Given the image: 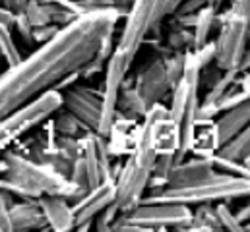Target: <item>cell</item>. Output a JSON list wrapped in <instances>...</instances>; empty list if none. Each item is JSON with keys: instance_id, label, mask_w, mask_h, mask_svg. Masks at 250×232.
Here are the masks:
<instances>
[{"instance_id": "6da1fadb", "label": "cell", "mask_w": 250, "mask_h": 232, "mask_svg": "<svg viewBox=\"0 0 250 232\" xmlns=\"http://www.w3.org/2000/svg\"><path fill=\"white\" fill-rule=\"evenodd\" d=\"M123 14L117 10L83 12L47 43L10 66L0 76V120L16 109L57 87L62 79L78 74L105 43L115 35Z\"/></svg>"}, {"instance_id": "7a4b0ae2", "label": "cell", "mask_w": 250, "mask_h": 232, "mask_svg": "<svg viewBox=\"0 0 250 232\" xmlns=\"http://www.w3.org/2000/svg\"><path fill=\"white\" fill-rule=\"evenodd\" d=\"M2 159L8 169L0 178V186L21 199H39L41 195H64L74 203L87 190H82L66 174L51 165L31 159L27 153L16 149H4Z\"/></svg>"}, {"instance_id": "3957f363", "label": "cell", "mask_w": 250, "mask_h": 232, "mask_svg": "<svg viewBox=\"0 0 250 232\" xmlns=\"http://www.w3.org/2000/svg\"><path fill=\"white\" fill-rule=\"evenodd\" d=\"M157 147L153 141L149 118H142V124L136 128V141L130 151V157L121 167V173L115 180L117 188V205L121 213L132 211L142 203L144 193L149 190V180L157 161Z\"/></svg>"}, {"instance_id": "277c9868", "label": "cell", "mask_w": 250, "mask_h": 232, "mask_svg": "<svg viewBox=\"0 0 250 232\" xmlns=\"http://www.w3.org/2000/svg\"><path fill=\"white\" fill-rule=\"evenodd\" d=\"M250 197V180L233 176L227 173L213 174L208 180H202L192 186H165L159 190H149L142 201H171L183 205H200V203H215V201H231Z\"/></svg>"}, {"instance_id": "5b68a950", "label": "cell", "mask_w": 250, "mask_h": 232, "mask_svg": "<svg viewBox=\"0 0 250 232\" xmlns=\"http://www.w3.org/2000/svg\"><path fill=\"white\" fill-rule=\"evenodd\" d=\"M167 18L163 0H134L115 51L132 66L138 51L147 39H161V25Z\"/></svg>"}, {"instance_id": "8992f818", "label": "cell", "mask_w": 250, "mask_h": 232, "mask_svg": "<svg viewBox=\"0 0 250 232\" xmlns=\"http://www.w3.org/2000/svg\"><path fill=\"white\" fill-rule=\"evenodd\" d=\"M215 25L219 27V33L213 39L215 64L223 72L235 70V68L245 70L243 62L250 47V21L229 8L217 14Z\"/></svg>"}, {"instance_id": "52a82bcc", "label": "cell", "mask_w": 250, "mask_h": 232, "mask_svg": "<svg viewBox=\"0 0 250 232\" xmlns=\"http://www.w3.org/2000/svg\"><path fill=\"white\" fill-rule=\"evenodd\" d=\"M64 107L62 91L53 87L49 91H43L41 95L33 97L31 101H27L25 105H21L20 109H16L12 115L0 120V124L14 135V139L18 141L23 134L31 132L35 126L47 122L53 115H57Z\"/></svg>"}, {"instance_id": "ba28073f", "label": "cell", "mask_w": 250, "mask_h": 232, "mask_svg": "<svg viewBox=\"0 0 250 232\" xmlns=\"http://www.w3.org/2000/svg\"><path fill=\"white\" fill-rule=\"evenodd\" d=\"M125 217L128 223L142 225L151 231H185L192 221V209L190 205L171 201H142L132 211L125 213Z\"/></svg>"}, {"instance_id": "9c48e42d", "label": "cell", "mask_w": 250, "mask_h": 232, "mask_svg": "<svg viewBox=\"0 0 250 232\" xmlns=\"http://www.w3.org/2000/svg\"><path fill=\"white\" fill-rule=\"evenodd\" d=\"M130 64L121 57L117 51H113V55L107 62L105 68V79H103V109H101V124H99V135L107 137L113 132V124L117 118L119 111V97H121V89H123V81L130 72Z\"/></svg>"}, {"instance_id": "30bf717a", "label": "cell", "mask_w": 250, "mask_h": 232, "mask_svg": "<svg viewBox=\"0 0 250 232\" xmlns=\"http://www.w3.org/2000/svg\"><path fill=\"white\" fill-rule=\"evenodd\" d=\"M64 109L78 116L91 132H99L101 109H103V89H93L87 85L72 83L62 89Z\"/></svg>"}, {"instance_id": "8fae6325", "label": "cell", "mask_w": 250, "mask_h": 232, "mask_svg": "<svg viewBox=\"0 0 250 232\" xmlns=\"http://www.w3.org/2000/svg\"><path fill=\"white\" fill-rule=\"evenodd\" d=\"M136 89L140 91V95L146 99V103L151 107L159 101H165L167 95L171 93V83L167 77V70H165V58L155 57L151 62H147L138 74H136V81H134Z\"/></svg>"}, {"instance_id": "7c38bea8", "label": "cell", "mask_w": 250, "mask_h": 232, "mask_svg": "<svg viewBox=\"0 0 250 232\" xmlns=\"http://www.w3.org/2000/svg\"><path fill=\"white\" fill-rule=\"evenodd\" d=\"M115 199H117L115 180H105L99 186L87 190L82 197H78L72 203V209L76 213V229L85 223H93L95 215L101 213L111 203H115Z\"/></svg>"}, {"instance_id": "4fadbf2b", "label": "cell", "mask_w": 250, "mask_h": 232, "mask_svg": "<svg viewBox=\"0 0 250 232\" xmlns=\"http://www.w3.org/2000/svg\"><path fill=\"white\" fill-rule=\"evenodd\" d=\"M219 171L215 169L211 157H192V159H185L181 163H175L171 173H169V184L167 186H192L198 184L202 180L211 178L213 174H217Z\"/></svg>"}, {"instance_id": "5bb4252c", "label": "cell", "mask_w": 250, "mask_h": 232, "mask_svg": "<svg viewBox=\"0 0 250 232\" xmlns=\"http://www.w3.org/2000/svg\"><path fill=\"white\" fill-rule=\"evenodd\" d=\"M39 207L45 215L47 229L55 232H70L76 229V213L72 203L64 195H41Z\"/></svg>"}, {"instance_id": "9a60e30c", "label": "cell", "mask_w": 250, "mask_h": 232, "mask_svg": "<svg viewBox=\"0 0 250 232\" xmlns=\"http://www.w3.org/2000/svg\"><path fill=\"white\" fill-rule=\"evenodd\" d=\"M10 227L12 231H47L45 215L37 199H21L10 207Z\"/></svg>"}, {"instance_id": "2e32d148", "label": "cell", "mask_w": 250, "mask_h": 232, "mask_svg": "<svg viewBox=\"0 0 250 232\" xmlns=\"http://www.w3.org/2000/svg\"><path fill=\"white\" fill-rule=\"evenodd\" d=\"M250 122V99L239 103L237 107L221 113L219 118L215 120V128H217V137L221 147L231 141L247 124Z\"/></svg>"}, {"instance_id": "e0dca14e", "label": "cell", "mask_w": 250, "mask_h": 232, "mask_svg": "<svg viewBox=\"0 0 250 232\" xmlns=\"http://www.w3.org/2000/svg\"><path fill=\"white\" fill-rule=\"evenodd\" d=\"M221 149L217 128L213 118H198L196 130H194V141H192V153L196 157H213Z\"/></svg>"}, {"instance_id": "ac0fdd59", "label": "cell", "mask_w": 250, "mask_h": 232, "mask_svg": "<svg viewBox=\"0 0 250 232\" xmlns=\"http://www.w3.org/2000/svg\"><path fill=\"white\" fill-rule=\"evenodd\" d=\"M217 232L223 231L221 221L217 217V209L213 203H200L198 209L192 211V221L185 232Z\"/></svg>"}, {"instance_id": "d6986e66", "label": "cell", "mask_w": 250, "mask_h": 232, "mask_svg": "<svg viewBox=\"0 0 250 232\" xmlns=\"http://www.w3.org/2000/svg\"><path fill=\"white\" fill-rule=\"evenodd\" d=\"M215 21H217V10L213 6H209V4H206L198 12L196 23L192 27V31H194V51L196 49H202L209 41L211 29L215 27Z\"/></svg>"}, {"instance_id": "ffe728a7", "label": "cell", "mask_w": 250, "mask_h": 232, "mask_svg": "<svg viewBox=\"0 0 250 232\" xmlns=\"http://www.w3.org/2000/svg\"><path fill=\"white\" fill-rule=\"evenodd\" d=\"M149 105L146 103V99L140 95V91L136 89V85H126L121 89V97H119V113L132 118H144L147 113Z\"/></svg>"}, {"instance_id": "44dd1931", "label": "cell", "mask_w": 250, "mask_h": 232, "mask_svg": "<svg viewBox=\"0 0 250 232\" xmlns=\"http://www.w3.org/2000/svg\"><path fill=\"white\" fill-rule=\"evenodd\" d=\"M53 122H55V130H57L59 135H70V137L82 139L91 132L78 116L74 113H70L68 109H64V107L57 113V118Z\"/></svg>"}, {"instance_id": "7402d4cb", "label": "cell", "mask_w": 250, "mask_h": 232, "mask_svg": "<svg viewBox=\"0 0 250 232\" xmlns=\"http://www.w3.org/2000/svg\"><path fill=\"white\" fill-rule=\"evenodd\" d=\"M217 153L223 155V157H229V159H241V161H245L247 155L250 153V122L231 141H227Z\"/></svg>"}, {"instance_id": "603a6c76", "label": "cell", "mask_w": 250, "mask_h": 232, "mask_svg": "<svg viewBox=\"0 0 250 232\" xmlns=\"http://www.w3.org/2000/svg\"><path fill=\"white\" fill-rule=\"evenodd\" d=\"M113 51H115V45H113V35H111V37H107L105 43L99 47V51L95 53V57L91 58V60L80 70V77H91V76H95L97 72L105 70L109 58L113 55Z\"/></svg>"}, {"instance_id": "cb8c5ba5", "label": "cell", "mask_w": 250, "mask_h": 232, "mask_svg": "<svg viewBox=\"0 0 250 232\" xmlns=\"http://www.w3.org/2000/svg\"><path fill=\"white\" fill-rule=\"evenodd\" d=\"M14 29L6 27V25H0V55L4 58V64L10 68V66H16L20 60H21V53L14 41Z\"/></svg>"}, {"instance_id": "d4e9b609", "label": "cell", "mask_w": 250, "mask_h": 232, "mask_svg": "<svg viewBox=\"0 0 250 232\" xmlns=\"http://www.w3.org/2000/svg\"><path fill=\"white\" fill-rule=\"evenodd\" d=\"M167 45L173 51H188L194 49V31H190V27H185L177 21H173L171 31L167 35Z\"/></svg>"}, {"instance_id": "484cf974", "label": "cell", "mask_w": 250, "mask_h": 232, "mask_svg": "<svg viewBox=\"0 0 250 232\" xmlns=\"http://www.w3.org/2000/svg\"><path fill=\"white\" fill-rule=\"evenodd\" d=\"M215 169L219 173H227V174H233V176H241V178H249L250 180V167L241 161V159H229V157H223L219 153H215L211 157Z\"/></svg>"}, {"instance_id": "4316f807", "label": "cell", "mask_w": 250, "mask_h": 232, "mask_svg": "<svg viewBox=\"0 0 250 232\" xmlns=\"http://www.w3.org/2000/svg\"><path fill=\"white\" fill-rule=\"evenodd\" d=\"M185 62H187V51H173L169 57H165V70L171 87H175L183 76H185Z\"/></svg>"}, {"instance_id": "83f0119b", "label": "cell", "mask_w": 250, "mask_h": 232, "mask_svg": "<svg viewBox=\"0 0 250 232\" xmlns=\"http://www.w3.org/2000/svg\"><path fill=\"white\" fill-rule=\"evenodd\" d=\"M215 209H217V217H219V221H221L223 231H231V232L245 231V223H243V221L239 219V215L229 207V201H217Z\"/></svg>"}, {"instance_id": "f1b7e54d", "label": "cell", "mask_w": 250, "mask_h": 232, "mask_svg": "<svg viewBox=\"0 0 250 232\" xmlns=\"http://www.w3.org/2000/svg\"><path fill=\"white\" fill-rule=\"evenodd\" d=\"M25 16L29 18V21L33 25H45V23H53L51 19V10L49 4L41 2V0H31L25 8Z\"/></svg>"}, {"instance_id": "f546056e", "label": "cell", "mask_w": 250, "mask_h": 232, "mask_svg": "<svg viewBox=\"0 0 250 232\" xmlns=\"http://www.w3.org/2000/svg\"><path fill=\"white\" fill-rule=\"evenodd\" d=\"M119 213H121V209H119L117 201H115V203H111L109 207H105L101 213H97V215H95V219H93V229H95V231H99V232H111L113 223L117 221Z\"/></svg>"}, {"instance_id": "4dcf8cb0", "label": "cell", "mask_w": 250, "mask_h": 232, "mask_svg": "<svg viewBox=\"0 0 250 232\" xmlns=\"http://www.w3.org/2000/svg\"><path fill=\"white\" fill-rule=\"evenodd\" d=\"M14 203H16L14 195L0 186V229H2V232H12V227H10V207Z\"/></svg>"}, {"instance_id": "1f68e13d", "label": "cell", "mask_w": 250, "mask_h": 232, "mask_svg": "<svg viewBox=\"0 0 250 232\" xmlns=\"http://www.w3.org/2000/svg\"><path fill=\"white\" fill-rule=\"evenodd\" d=\"M33 27H35V25L29 21V18L25 16V12L16 16L14 29L18 31V35L23 39V43H25V45H35V41H33Z\"/></svg>"}, {"instance_id": "d6a6232c", "label": "cell", "mask_w": 250, "mask_h": 232, "mask_svg": "<svg viewBox=\"0 0 250 232\" xmlns=\"http://www.w3.org/2000/svg\"><path fill=\"white\" fill-rule=\"evenodd\" d=\"M59 31H61V25H57V23L35 25V27H33V41H35L37 45H43V43L51 41Z\"/></svg>"}, {"instance_id": "836d02e7", "label": "cell", "mask_w": 250, "mask_h": 232, "mask_svg": "<svg viewBox=\"0 0 250 232\" xmlns=\"http://www.w3.org/2000/svg\"><path fill=\"white\" fill-rule=\"evenodd\" d=\"M206 4L208 0H183L175 14H198Z\"/></svg>"}, {"instance_id": "e575fe53", "label": "cell", "mask_w": 250, "mask_h": 232, "mask_svg": "<svg viewBox=\"0 0 250 232\" xmlns=\"http://www.w3.org/2000/svg\"><path fill=\"white\" fill-rule=\"evenodd\" d=\"M29 2H31V0H0V6L12 10L14 14H23Z\"/></svg>"}, {"instance_id": "d590c367", "label": "cell", "mask_w": 250, "mask_h": 232, "mask_svg": "<svg viewBox=\"0 0 250 232\" xmlns=\"http://www.w3.org/2000/svg\"><path fill=\"white\" fill-rule=\"evenodd\" d=\"M231 2V10L241 14L243 18H247L250 21V0H229Z\"/></svg>"}, {"instance_id": "8d00e7d4", "label": "cell", "mask_w": 250, "mask_h": 232, "mask_svg": "<svg viewBox=\"0 0 250 232\" xmlns=\"http://www.w3.org/2000/svg\"><path fill=\"white\" fill-rule=\"evenodd\" d=\"M16 16H18V14H14L12 10H8V8L0 6V25H6V27H10V29H14Z\"/></svg>"}, {"instance_id": "74e56055", "label": "cell", "mask_w": 250, "mask_h": 232, "mask_svg": "<svg viewBox=\"0 0 250 232\" xmlns=\"http://www.w3.org/2000/svg\"><path fill=\"white\" fill-rule=\"evenodd\" d=\"M14 141H16V139H14V135H12V134H10V132L0 124V153H2L4 149H8V145H10V143H14Z\"/></svg>"}, {"instance_id": "f35d334b", "label": "cell", "mask_w": 250, "mask_h": 232, "mask_svg": "<svg viewBox=\"0 0 250 232\" xmlns=\"http://www.w3.org/2000/svg\"><path fill=\"white\" fill-rule=\"evenodd\" d=\"M237 215H239V219L243 221V223H247V221H250V203H247V205H243L239 211H237Z\"/></svg>"}, {"instance_id": "ab89813d", "label": "cell", "mask_w": 250, "mask_h": 232, "mask_svg": "<svg viewBox=\"0 0 250 232\" xmlns=\"http://www.w3.org/2000/svg\"><path fill=\"white\" fill-rule=\"evenodd\" d=\"M243 68H245V70H250V47H249V53H247V58H245V62H243Z\"/></svg>"}, {"instance_id": "60d3db41", "label": "cell", "mask_w": 250, "mask_h": 232, "mask_svg": "<svg viewBox=\"0 0 250 232\" xmlns=\"http://www.w3.org/2000/svg\"><path fill=\"white\" fill-rule=\"evenodd\" d=\"M6 169H8V165H6V161L4 159H0V176L6 173Z\"/></svg>"}, {"instance_id": "b9f144b4", "label": "cell", "mask_w": 250, "mask_h": 232, "mask_svg": "<svg viewBox=\"0 0 250 232\" xmlns=\"http://www.w3.org/2000/svg\"><path fill=\"white\" fill-rule=\"evenodd\" d=\"M2 62H4V58H2V55H0V76H2Z\"/></svg>"}, {"instance_id": "7bdbcfd3", "label": "cell", "mask_w": 250, "mask_h": 232, "mask_svg": "<svg viewBox=\"0 0 250 232\" xmlns=\"http://www.w3.org/2000/svg\"><path fill=\"white\" fill-rule=\"evenodd\" d=\"M245 163H247V165H249V167H250V153H249V155H247V159H245Z\"/></svg>"}, {"instance_id": "ee69618b", "label": "cell", "mask_w": 250, "mask_h": 232, "mask_svg": "<svg viewBox=\"0 0 250 232\" xmlns=\"http://www.w3.org/2000/svg\"><path fill=\"white\" fill-rule=\"evenodd\" d=\"M0 232H2V229H0Z\"/></svg>"}]
</instances>
